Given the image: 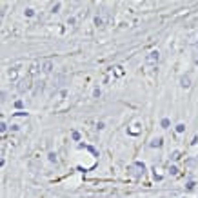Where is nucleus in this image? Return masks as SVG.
I'll return each mask as SVG.
<instances>
[{
	"label": "nucleus",
	"instance_id": "1",
	"mask_svg": "<svg viewBox=\"0 0 198 198\" xmlns=\"http://www.w3.org/2000/svg\"><path fill=\"white\" fill-rule=\"evenodd\" d=\"M33 89V80H31V77H24V78H20L18 82H17V91L18 93H27V91H31Z\"/></svg>",
	"mask_w": 198,
	"mask_h": 198
},
{
	"label": "nucleus",
	"instance_id": "2",
	"mask_svg": "<svg viewBox=\"0 0 198 198\" xmlns=\"http://www.w3.org/2000/svg\"><path fill=\"white\" fill-rule=\"evenodd\" d=\"M129 171H131L135 176H144V173H145V165H144L142 162H137V164H133V165L129 167Z\"/></svg>",
	"mask_w": 198,
	"mask_h": 198
},
{
	"label": "nucleus",
	"instance_id": "3",
	"mask_svg": "<svg viewBox=\"0 0 198 198\" xmlns=\"http://www.w3.org/2000/svg\"><path fill=\"white\" fill-rule=\"evenodd\" d=\"M158 60H160V53L158 51H151L145 57V64L147 65H155V64H158Z\"/></svg>",
	"mask_w": 198,
	"mask_h": 198
},
{
	"label": "nucleus",
	"instance_id": "4",
	"mask_svg": "<svg viewBox=\"0 0 198 198\" xmlns=\"http://www.w3.org/2000/svg\"><path fill=\"white\" fill-rule=\"evenodd\" d=\"M40 69H42L46 75H49V73L53 71V62H51L49 58H44L42 60V64H40Z\"/></svg>",
	"mask_w": 198,
	"mask_h": 198
},
{
	"label": "nucleus",
	"instance_id": "5",
	"mask_svg": "<svg viewBox=\"0 0 198 198\" xmlns=\"http://www.w3.org/2000/svg\"><path fill=\"white\" fill-rule=\"evenodd\" d=\"M105 18H107V11L102 9L98 15L95 17V24H97V26H104V24H105Z\"/></svg>",
	"mask_w": 198,
	"mask_h": 198
},
{
	"label": "nucleus",
	"instance_id": "6",
	"mask_svg": "<svg viewBox=\"0 0 198 198\" xmlns=\"http://www.w3.org/2000/svg\"><path fill=\"white\" fill-rule=\"evenodd\" d=\"M180 85H182V87H185V89H187V87H191V77H189V75H182V78H180Z\"/></svg>",
	"mask_w": 198,
	"mask_h": 198
},
{
	"label": "nucleus",
	"instance_id": "7",
	"mask_svg": "<svg viewBox=\"0 0 198 198\" xmlns=\"http://www.w3.org/2000/svg\"><path fill=\"white\" fill-rule=\"evenodd\" d=\"M44 87H46V82H44V80H40V82H37V95L44 91Z\"/></svg>",
	"mask_w": 198,
	"mask_h": 198
},
{
	"label": "nucleus",
	"instance_id": "8",
	"mask_svg": "<svg viewBox=\"0 0 198 198\" xmlns=\"http://www.w3.org/2000/svg\"><path fill=\"white\" fill-rule=\"evenodd\" d=\"M162 145V138H155L151 142V147H160Z\"/></svg>",
	"mask_w": 198,
	"mask_h": 198
},
{
	"label": "nucleus",
	"instance_id": "9",
	"mask_svg": "<svg viewBox=\"0 0 198 198\" xmlns=\"http://www.w3.org/2000/svg\"><path fill=\"white\" fill-rule=\"evenodd\" d=\"M24 13H26V17H35V9H33V7H27Z\"/></svg>",
	"mask_w": 198,
	"mask_h": 198
},
{
	"label": "nucleus",
	"instance_id": "10",
	"mask_svg": "<svg viewBox=\"0 0 198 198\" xmlns=\"http://www.w3.org/2000/svg\"><path fill=\"white\" fill-rule=\"evenodd\" d=\"M9 78H17V69H9Z\"/></svg>",
	"mask_w": 198,
	"mask_h": 198
},
{
	"label": "nucleus",
	"instance_id": "11",
	"mask_svg": "<svg viewBox=\"0 0 198 198\" xmlns=\"http://www.w3.org/2000/svg\"><path fill=\"white\" fill-rule=\"evenodd\" d=\"M58 9H60V2H57V4H53V7H51V11H53V13H57Z\"/></svg>",
	"mask_w": 198,
	"mask_h": 198
},
{
	"label": "nucleus",
	"instance_id": "12",
	"mask_svg": "<svg viewBox=\"0 0 198 198\" xmlns=\"http://www.w3.org/2000/svg\"><path fill=\"white\" fill-rule=\"evenodd\" d=\"M71 137H73V140H80V133H78V131H73V133H71Z\"/></svg>",
	"mask_w": 198,
	"mask_h": 198
},
{
	"label": "nucleus",
	"instance_id": "13",
	"mask_svg": "<svg viewBox=\"0 0 198 198\" xmlns=\"http://www.w3.org/2000/svg\"><path fill=\"white\" fill-rule=\"evenodd\" d=\"M184 129H185L184 124H178V125H176V131H178V133H184Z\"/></svg>",
	"mask_w": 198,
	"mask_h": 198
},
{
	"label": "nucleus",
	"instance_id": "14",
	"mask_svg": "<svg viewBox=\"0 0 198 198\" xmlns=\"http://www.w3.org/2000/svg\"><path fill=\"white\" fill-rule=\"evenodd\" d=\"M22 105H24V102H22V100H17V102H15V107H17V109H20Z\"/></svg>",
	"mask_w": 198,
	"mask_h": 198
},
{
	"label": "nucleus",
	"instance_id": "15",
	"mask_svg": "<svg viewBox=\"0 0 198 198\" xmlns=\"http://www.w3.org/2000/svg\"><path fill=\"white\" fill-rule=\"evenodd\" d=\"M169 171H171V175H173V176H176V175H178V169H176V167H171Z\"/></svg>",
	"mask_w": 198,
	"mask_h": 198
},
{
	"label": "nucleus",
	"instance_id": "16",
	"mask_svg": "<svg viewBox=\"0 0 198 198\" xmlns=\"http://www.w3.org/2000/svg\"><path fill=\"white\" fill-rule=\"evenodd\" d=\"M162 127H169V120H167V118L162 120Z\"/></svg>",
	"mask_w": 198,
	"mask_h": 198
},
{
	"label": "nucleus",
	"instance_id": "17",
	"mask_svg": "<svg viewBox=\"0 0 198 198\" xmlns=\"http://www.w3.org/2000/svg\"><path fill=\"white\" fill-rule=\"evenodd\" d=\"M93 97H95V98H98V97H100V89H98V87L93 91Z\"/></svg>",
	"mask_w": 198,
	"mask_h": 198
},
{
	"label": "nucleus",
	"instance_id": "18",
	"mask_svg": "<svg viewBox=\"0 0 198 198\" xmlns=\"http://www.w3.org/2000/svg\"><path fill=\"white\" fill-rule=\"evenodd\" d=\"M49 160H51V162H57V155H55V153H49Z\"/></svg>",
	"mask_w": 198,
	"mask_h": 198
},
{
	"label": "nucleus",
	"instance_id": "19",
	"mask_svg": "<svg viewBox=\"0 0 198 198\" xmlns=\"http://www.w3.org/2000/svg\"><path fill=\"white\" fill-rule=\"evenodd\" d=\"M6 129H7V125H6V122H2V125H0V131H2V133H6Z\"/></svg>",
	"mask_w": 198,
	"mask_h": 198
},
{
	"label": "nucleus",
	"instance_id": "20",
	"mask_svg": "<svg viewBox=\"0 0 198 198\" xmlns=\"http://www.w3.org/2000/svg\"><path fill=\"white\" fill-rule=\"evenodd\" d=\"M171 158H173V160L180 158V153H178V151H175V153H173V156H171Z\"/></svg>",
	"mask_w": 198,
	"mask_h": 198
},
{
	"label": "nucleus",
	"instance_id": "21",
	"mask_svg": "<svg viewBox=\"0 0 198 198\" xmlns=\"http://www.w3.org/2000/svg\"><path fill=\"white\" fill-rule=\"evenodd\" d=\"M195 51H196V55H198V40L195 42Z\"/></svg>",
	"mask_w": 198,
	"mask_h": 198
}]
</instances>
